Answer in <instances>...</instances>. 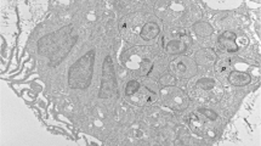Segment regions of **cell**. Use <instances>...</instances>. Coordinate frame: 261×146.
<instances>
[{
  "label": "cell",
  "instance_id": "6da1fadb",
  "mask_svg": "<svg viewBox=\"0 0 261 146\" xmlns=\"http://www.w3.org/2000/svg\"><path fill=\"white\" fill-rule=\"evenodd\" d=\"M77 39L78 36L74 34V27L72 25H67L40 38L38 42V52L40 55L49 58V65L54 67L60 65L62 60L71 53Z\"/></svg>",
  "mask_w": 261,
  "mask_h": 146
},
{
  "label": "cell",
  "instance_id": "7a4b0ae2",
  "mask_svg": "<svg viewBox=\"0 0 261 146\" xmlns=\"http://www.w3.org/2000/svg\"><path fill=\"white\" fill-rule=\"evenodd\" d=\"M152 50L148 46L136 45L125 50L120 55V61L129 71L139 77H145L151 73L153 62H152Z\"/></svg>",
  "mask_w": 261,
  "mask_h": 146
},
{
  "label": "cell",
  "instance_id": "3957f363",
  "mask_svg": "<svg viewBox=\"0 0 261 146\" xmlns=\"http://www.w3.org/2000/svg\"><path fill=\"white\" fill-rule=\"evenodd\" d=\"M95 52L90 50L73 63L68 72V84L72 89H87L91 84L94 73Z\"/></svg>",
  "mask_w": 261,
  "mask_h": 146
},
{
  "label": "cell",
  "instance_id": "277c9868",
  "mask_svg": "<svg viewBox=\"0 0 261 146\" xmlns=\"http://www.w3.org/2000/svg\"><path fill=\"white\" fill-rule=\"evenodd\" d=\"M159 93H161L162 104L175 112H181L189 107L190 96L182 89L170 85V87H164Z\"/></svg>",
  "mask_w": 261,
  "mask_h": 146
},
{
  "label": "cell",
  "instance_id": "5b68a950",
  "mask_svg": "<svg viewBox=\"0 0 261 146\" xmlns=\"http://www.w3.org/2000/svg\"><path fill=\"white\" fill-rule=\"evenodd\" d=\"M117 95V81L114 73L113 60L111 56H107L102 66V78H101V87L98 98L100 99H111Z\"/></svg>",
  "mask_w": 261,
  "mask_h": 146
},
{
  "label": "cell",
  "instance_id": "8992f818",
  "mask_svg": "<svg viewBox=\"0 0 261 146\" xmlns=\"http://www.w3.org/2000/svg\"><path fill=\"white\" fill-rule=\"evenodd\" d=\"M158 93L157 85L153 82L146 81L140 85L139 90L130 98H132V103L140 105V106H147L158 99Z\"/></svg>",
  "mask_w": 261,
  "mask_h": 146
},
{
  "label": "cell",
  "instance_id": "52a82bcc",
  "mask_svg": "<svg viewBox=\"0 0 261 146\" xmlns=\"http://www.w3.org/2000/svg\"><path fill=\"white\" fill-rule=\"evenodd\" d=\"M191 37L187 34L186 31L180 30L173 33V39H170L169 42L165 45V50L169 55H184L185 53L189 50L191 46Z\"/></svg>",
  "mask_w": 261,
  "mask_h": 146
},
{
  "label": "cell",
  "instance_id": "ba28073f",
  "mask_svg": "<svg viewBox=\"0 0 261 146\" xmlns=\"http://www.w3.org/2000/svg\"><path fill=\"white\" fill-rule=\"evenodd\" d=\"M170 68L175 75H177L180 78L184 79L195 77L197 73H198V66H197L196 61H193L192 59L187 58L185 55H181L180 58L175 59L170 63Z\"/></svg>",
  "mask_w": 261,
  "mask_h": 146
},
{
  "label": "cell",
  "instance_id": "9c48e42d",
  "mask_svg": "<svg viewBox=\"0 0 261 146\" xmlns=\"http://www.w3.org/2000/svg\"><path fill=\"white\" fill-rule=\"evenodd\" d=\"M141 22L142 16H139L136 14L125 16V17L120 21V33H122V36L125 38L128 42L135 40V36H138V34L135 33V30L138 28L139 31H141Z\"/></svg>",
  "mask_w": 261,
  "mask_h": 146
},
{
  "label": "cell",
  "instance_id": "30bf717a",
  "mask_svg": "<svg viewBox=\"0 0 261 146\" xmlns=\"http://www.w3.org/2000/svg\"><path fill=\"white\" fill-rule=\"evenodd\" d=\"M218 62V55L213 49H200L196 54V63L197 66H203V67H209V66L215 65Z\"/></svg>",
  "mask_w": 261,
  "mask_h": 146
},
{
  "label": "cell",
  "instance_id": "8fae6325",
  "mask_svg": "<svg viewBox=\"0 0 261 146\" xmlns=\"http://www.w3.org/2000/svg\"><path fill=\"white\" fill-rule=\"evenodd\" d=\"M236 39H237V34L233 32H224L218 38V43L225 52L233 54L238 52V45L236 44Z\"/></svg>",
  "mask_w": 261,
  "mask_h": 146
},
{
  "label": "cell",
  "instance_id": "7c38bea8",
  "mask_svg": "<svg viewBox=\"0 0 261 146\" xmlns=\"http://www.w3.org/2000/svg\"><path fill=\"white\" fill-rule=\"evenodd\" d=\"M159 33H161V27H159V25L155 23V22H147V23H145L141 28L140 38H141L142 40L148 42V40L154 39Z\"/></svg>",
  "mask_w": 261,
  "mask_h": 146
},
{
  "label": "cell",
  "instance_id": "4fadbf2b",
  "mask_svg": "<svg viewBox=\"0 0 261 146\" xmlns=\"http://www.w3.org/2000/svg\"><path fill=\"white\" fill-rule=\"evenodd\" d=\"M228 83L236 87H244L250 83L251 77L246 72H237V71H231L227 76Z\"/></svg>",
  "mask_w": 261,
  "mask_h": 146
},
{
  "label": "cell",
  "instance_id": "5bb4252c",
  "mask_svg": "<svg viewBox=\"0 0 261 146\" xmlns=\"http://www.w3.org/2000/svg\"><path fill=\"white\" fill-rule=\"evenodd\" d=\"M196 88L198 89L200 91H204L205 94H208V100L210 101L212 100V95H216L215 93H212V91L215 90L216 88V82L214 79L212 78H206V77H203L197 81L196 83Z\"/></svg>",
  "mask_w": 261,
  "mask_h": 146
},
{
  "label": "cell",
  "instance_id": "9a60e30c",
  "mask_svg": "<svg viewBox=\"0 0 261 146\" xmlns=\"http://www.w3.org/2000/svg\"><path fill=\"white\" fill-rule=\"evenodd\" d=\"M133 110L125 101H122V104L116 109V118L118 122L126 123L132 119Z\"/></svg>",
  "mask_w": 261,
  "mask_h": 146
},
{
  "label": "cell",
  "instance_id": "2e32d148",
  "mask_svg": "<svg viewBox=\"0 0 261 146\" xmlns=\"http://www.w3.org/2000/svg\"><path fill=\"white\" fill-rule=\"evenodd\" d=\"M193 31H195V33L199 37H210L214 33V28L210 26L209 23L203 21L196 22V23L193 25Z\"/></svg>",
  "mask_w": 261,
  "mask_h": 146
},
{
  "label": "cell",
  "instance_id": "e0dca14e",
  "mask_svg": "<svg viewBox=\"0 0 261 146\" xmlns=\"http://www.w3.org/2000/svg\"><path fill=\"white\" fill-rule=\"evenodd\" d=\"M189 123H190L191 129H192V131L196 133V134H199V135H204L205 134L204 123H203V120H200L198 117H197L196 113H192V115H190Z\"/></svg>",
  "mask_w": 261,
  "mask_h": 146
},
{
  "label": "cell",
  "instance_id": "ac0fdd59",
  "mask_svg": "<svg viewBox=\"0 0 261 146\" xmlns=\"http://www.w3.org/2000/svg\"><path fill=\"white\" fill-rule=\"evenodd\" d=\"M158 83L162 87H170V85H175L176 83V78L174 77L173 73H164L163 76H161Z\"/></svg>",
  "mask_w": 261,
  "mask_h": 146
},
{
  "label": "cell",
  "instance_id": "d6986e66",
  "mask_svg": "<svg viewBox=\"0 0 261 146\" xmlns=\"http://www.w3.org/2000/svg\"><path fill=\"white\" fill-rule=\"evenodd\" d=\"M140 85H141V83H140V82H138V81H134V79L129 81L128 84H126V87H125V95H126V96H129V98L133 96V95L139 90Z\"/></svg>",
  "mask_w": 261,
  "mask_h": 146
},
{
  "label": "cell",
  "instance_id": "ffe728a7",
  "mask_svg": "<svg viewBox=\"0 0 261 146\" xmlns=\"http://www.w3.org/2000/svg\"><path fill=\"white\" fill-rule=\"evenodd\" d=\"M197 112L200 113V115L205 116L206 118H209V120H213V122L218 119V115H216L214 111H212V110H209V109H198V111H197Z\"/></svg>",
  "mask_w": 261,
  "mask_h": 146
},
{
  "label": "cell",
  "instance_id": "44dd1931",
  "mask_svg": "<svg viewBox=\"0 0 261 146\" xmlns=\"http://www.w3.org/2000/svg\"><path fill=\"white\" fill-rule=\"evenodd\" d=\"M218 63V75H227L228 76V68H230V65L225 61H220V62H216Z\"/></svg>",
  "mask_w": 261,
  "mask_h": 146
}]
</instances>
